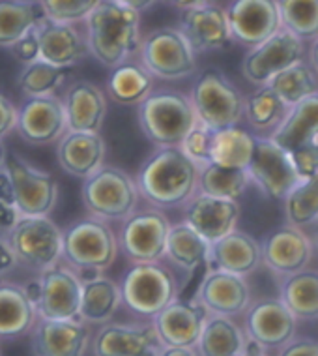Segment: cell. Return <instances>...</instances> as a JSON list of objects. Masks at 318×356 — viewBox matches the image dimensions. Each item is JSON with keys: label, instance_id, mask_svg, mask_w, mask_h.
<instances>
[{"label": "cell", "instance_id": "6da1fadb", "mask_svg": "<svg viewBox=\"0 0 318 356\" xmlns=\"http://www.w3.org/2000/svg\"><path fill=\"white\" fill-rule=\"evenodd\" d=\"M201 167L180 147L156 148L137 172L141 197L159 210L184 209L199 193Z\"/></svg>", "mask_w": 318, "mask_h": 356}, {"label": "cell", "instance_id": "7a4b0ae2", "mask_svg": "<svg viewBox=\"0 0 318 356\" xmlns=\"http://www.w3.org/2000/svg\"><path fill=\"white\" fill-rule=\"evenodd\" d=\"M85 32L90 56L112 70L139 55L141 13L115 0H103L85 21Z\"/></svg>", "mask_w": 318, "mask_h": 356}, {"label": "cell", "instance_id": "3957f363", "mask_svg": "<svg viewBox=\"0 0 318 356\" xmlns=\"http://www.w3.org/2000/svg\"><path fill=\"white\" fill-rule=\"evenodd\" d=\"M118 253V233H115L109 221L86 216L72 221L64 229L62 263L72 266L83 277L109 270L117 261Z\"/></svg>", "mask_w": 318, "mask_h": 356}, {"label": "cell", "instance_id": "277c9868", "mask_svg": "<svg viewBox=\"0 0 318 356\" xmlns=\"http://www.w3.org/2000/svg\"><path fill=\"white\" fill-rule=\"evenodd\" d=\"M139 126L156 148L180 147L199 124L195 107L187 94L178 90H153L137 111Z\"/></svg>", "mask_w": 318, "mask_h": 356}, {"label": "cell", "instance_id": "5b68a950", "mask_svg": "<svg viewBox=\"0 0 318 356\" xmlns=\"http://www.w3.org/2000/svg\"><path fill=\"white\" fill-rule=\"evenodd\" d=\"M81 199L88 216L122 223L137 210L142 197L137 178L117 165H103L83 180Z\"/></svg>", "mask_w": 318, "mask_h": 356}, {"label": "cell", "instance_id": "8992f818", "mask_svg": "<svg viewBox=\"0 0 318 356\" xmlns=\"http://www.w3.org/2000/svg\"><path fill=\"white\" fill-rule=\"evenodd\" d=\"M122 300L129 312L139 317L153 319L167 306L178 300L180 282L169 264H131L122 277Z\"/></svg>", "mask_w": 318, "mask_h": 356}, {"label": "cell", "instance_id": "52a82bcc", "mask_svg": "<svg viewBox=\"0 0 318 356\" xmlns=\"http://www.w3.org/2000/svg\"><path fill=\"white\" fill-rule=\"evenodd\" d=\"M199 122L210 129L238 126L245 118V96L221 70H204L190 94Z\"/></svg>", "mask_w": 318, "mask_h": 356}, {"label": "cell", "instance_id": "ba28073f", "mask_svg": "<svg viewBox=\"0 0 318 356\" xmlns=\"http://www.w3.org/2000/svg\"><path fill=\"white\" fill-rule=\"evenodd\" d=\"M21 268L42 274L62 263L64 231L49 216H23L8 234Z\"/></svg>", "mask_w": 318, "mask_h": 356}, {"label": "cell", "instance_id": "9c48e42d", "mask_svg": "<svg viewBox=\"0 0 318 356\" xmlns=\"http://www.w3.org/2000/svg\"><path fill=\"white\" fill-rule=\"evenodd\" d=\"M137 56L158 79H187L196 72V51L178 26H163L147 34Z\"/></svg>", "mask_w": 318, "mask_h": 356}, {"label": "cell", "instance_id": "30bf717a", "mask_svg": "<svg viewBox=\"0 0 318 356\" xmlns=\"http://www.w3.org/2000/svg\"><path fill=\"white\" fill-rule=\"evenodd\" d=\"M172 223L163 210L156 207L137 209L118 229L120 252L131 264L158 263L165 259L167 238Z\"/></svg>", "mask_w": 318, "mask_h": 356}, {"label": "cell", "instance_id": "8fae6325", "mask_svg": "<svg viewBox=\"0 0 318 356\" xmlns=\"http://www.w3.org/2000/svg\"><path fill=\"white\" fill-rule=\"evenodd\" d=\"M306 42L283 26L266 42L249 49L242 60V74L251 85L266 86L277 74L306 60Z\"/></svg>", "mask_w": 318, "mask_h": 356}, {"label": "cell", "instance_id": "7c38bea8", "mask_svg": "<svg viewBox=\"0 0 318 356\" xmlns=\"http://www.w3.org/2000/svg\"><path fill=\"white\" fill-rule=\"evenodd\" d=\"M251 184L268 199H283L300 184L290 154L271 137H257L253 160L247 167Z\"/></svg>", "mask_w": 318, "mask_h": 356}, {"label": "cell", "instance_id": "4fadbf2b", "mask_svg": "<svg viewBox=\"0 0 318 356\" xmlns=\"http://www.w3.org/2000/svg\"><path fill=\"white\" fill-rule=\"evenodd\" d=\"M6 165L12 175L15 207L21 214L49 216L58 203V184L53 175L32 165L17 152H10Z\"/></svg>", "mask_w": 318, "mask_h": 356}, {"label": "cell", "instance_id": "5bb4252c", "mask_svg": "<svg viewBox=\"0 0 318 356\" xmlns=\"http://www.w3.org/2000/svg\"><path fill=\"white\" fill-rule=\"evenodd\" d=\"M300 321L285 306L281 298H258L251 302L244 314V328L247 338L264 349H283L296 338Z\"/></svg>", "mask_w": 318, "mask_h": 356}, {"label": "cell", "instance_id": "9a60e30c", "mask_svg": "<svg viewBox=\"0 0 318 356\" xmlns=\"http://www.w3.org/2000/svg\"><path fill=\"white\" fill-rule=\"evenodd\" d=\"M260 246L262 264L277 280L306 270L317 250L315 240L303 229L290 223L266 234Z\"/></svg>", "mask_w": 318, "mask_h": 356}, {"label": "cell", "instance_id": "2e32d148", "mask_svg": "<svg viewBox=\"0 0 318 356\" xmlns=\"http://www.w3.org/2000/svg\"><path fill=\"white\" fill-rule=\"evenodd\" d=\"M42 296L37 300L40 319L69 321L79 319L81 298H83V276L66 263L40 274Z\"/></svg>", "mask_w": 318, "mask_h": 356}, {"label": "cell", "instance_id": "e0dca14e", "mask_svg": "<svg viewBox=\"0 0 318 356\" xmlns=\"http://www.w3.org/2000/svg\"><path fill=\"white\" fill-rule=\"evenodd\" d=\"M163 349L153 321L107 323L92 338L94 356H158Z\"/></svg>", "mask_w": 318, "mask_h": 356}, {"label": "cell", "instance_id": "ac0fdd59", "mask_svg": "<svg viewBox=\"0 0 318 356\" xmlns=\"http://www.w3.org/2000/svg\"><path fill=\"white\" fill-rule=\"evenodd\" d=\"M67 115L60 96L26 98L19 105V137L28 145L45 147L58 143L67 131Z\"/></svg>", "mask_w": 318, "mask_h": 356}, {"label": "cell", "instance_id": "d6986e66", "mask_svg": "<svg viewBox=\"0 0 318 356\" xmlns=\"http://www.w3.org/2000/svg\"><path fill=\"white\" fill-rule=\"evenodd\" d=\"M226 17L233 32V42L255 47L283 29L277 0H231Z\"/></svg>", "mask_w": 318, "mask_h": 356}, {"label": "cell", "instance_id": "ffe728a7", "mask_svg": "<svg viewBox=\"0 0 318 356\" xmlns=\"http://www.w3.org/2000/svg\"><path fill=\"white\" fill-rule=\"evenodd\" d=\"M195 300L210 315L236 317L247 312L253 296L247 277L231 272L208 270L196 289Z\"/></svg>", "mask_w": 318, "mask_h": 356}, {"label": "cell", "instance_id": "44dd1931", "mask_svg": "<svg viewBox=\"0 0 318 356\" xmlns=\"http://www.w3.org/2000/svg\"><path fill=\"white\" fill-rule=\"evenodd\" d=\"M92 345V334L81 319H37L31 332L34 356H85Z\"/></svg>", "mask_w": 318, "mask_h": 356}, {"label": "cell", "instance_id": "7402d4cb", "mask_svg": "<svg viewBox=\"0 0 318 356\" xmlns=\"http://www.w3.org/2000/svg\"><path fill=\"white\" fill-rule=\"evenodd\" d=\"M36 36L40 42V60L58 68H74L90 55L86 32L81 31L79 25L43 17L36 26Z\"/></svg>", "mask_w": 318, "mask_h": 356}, {"label": "cell", "instance_id": "603a6c76", "mask_svg": "<svg viewBox=\"0 0 318 356\" xmlns=\"http://www.w3.org/2000/svg\"><path fill=\"white\" fill-rule=\"evenodd\" d=\"M178 29L193 45L196 55L225 49L226 43L233 42L226 8L219 6L215 2L185 10L178 23Z\"/></svg>", "mask_w": 318, "mask_h": 356}, {"label": "cell", "instance_id": "cb8c5ba5", "mask_svg": "<svg viewBox=\"0 0 318 356\" xmlns=\"http://www.w3.org/2000/svg\"><path fill=\"white\" fill-rule=\"evenodd\" d=\"M182 216L187 225L212 244L238 229L240 204L233 199H221L199 191L182 209Z\"/></svg>", "mask_w": 318, "mask_h": 356}, {"label": "cell", "instance_id": "d4e9b609", "mask_svg": "<svg viewBox=\"0 0 318 356\" xmlns=\"http://www.w3.org/2000/svg\"><path fill=\"white\" fill-rule=\"evenodd\" d=\"M107 145L99 131H72L56 143V160L62 171L86 180L105 165Z\"/></svg>", "mask_w": 318, "mask_h": 356}, {"label": "cell", "instance_id": "484cf974", "mask_svg": "<svg viewBox=\"0 0 318 356\" xmlns=\"http://www.w3.org/2000/svg\"><path fill=\"white\" fill-rule=\"evenodd\" d=\"M260 264H262L260 242L240 229L212 242L206 257L208 270L231 272L244 277L251 276Z\"/></svg>", "mask_w": 318, "mask_h": 356}, {"label": "cell", "instance_id": "4316f807", "mask_svg": "<svg viewBox=\"0 0 318 356\" xmlns=\"http://www.w3.org/2000/svg\"><path fill=\"white\" fill-rule=\"evenodd\" d=\"M67 128L72 131H101L107 117L105 90L92 81L77 79L64 88Z\"/></svg>", "mask_w": 318, "mask_h": 356}, {"label": "cell", "instance_id": "83f0119b", "mask_svg": "<svg viewBox=\"0 0 318 356\" xmlns=\"http://www.w3.org/2000/svg\"><path fill=\"white\" fill-rule=\"evenodd\" d=\"M208 315V312L196 300H174L152 321L163 345L196 347Z\"/></svg>", "mask_w": 318, "mask_h": 356}, {"label": "cell", "instance_id": "f1b7e54d", "mask_svg": "<svg viewBox=\"0 0 318 356\" xmlns=\"http://www.w3.org/2000/svg\"><path fill=\"white\" fill-rule=\"evenodd\" d=\"M40 319L36 304L26 295L25 287L6 277L0 280V339L31 336Z\"/></svg>", "mask_w": 318, "mask_h": 356}, {"label": "cell", "instance_id": "f546056e", "mask_svg": "<svg viewBox=\"0 0 318 356\" xmlns=\"http://www.w3.org/2000/svg\"><path fill=\"white\" fill-rule=\"evenodd\" d=\"M124 306L122 287L103 274L83 277V298H81L79 319L86 325H107Z\"/></svg>", "mask_w": 318, "mask_h": 356}, {"label": "cell", "instance_id": "4dcf8cb0", "mask_svg": "<svg viewBox=\"0 0 318 356\" xmlns=\"http://www.w3.org/2000/svg\"><path fill=\"white\" fill-rule=\"evenodd\" d=\"M153 77L141 60L124 62L117 68H112L105 90L115 104L118 105H139L153 92Z\"/></svg>", "mask_w": 318, "mask_h": 356}, {"label": "cell", "instance_id": "1f68e13d", "mask_svg": "<svg viewBox=\"0 0 318 356\" xmlns=\"http://www.w3.org/2000/svg\"><path fill=\"white\" fill-rule=\"evenodd\" d=\"M249 345L245 328L226 315H208L196 350L201 356H238Z\"/></svg>", "mask_w": 318, "mask_h": 356}, {"label": "cell", "instance_id": "d6a6232c", "mask_svg": "<svg viewBox=\"0 0 318 356\" xmlns=\"http://www.w3.org/2000/svg\"><path fill=\"white\" fill-rule=\"evenodd\" d=\"M210 252V242L184 220L174 223L167 238L165 259L176 270L191 274L201 264H206Z\"/></svg>", "mask_w": 318, "mask_h": 356}, {"label": "cell", "instance_id": "836d02e7", "mask_svg": "<svg viewBox=\"0 0 318 356\" xmlns=\"http://www.w3.org/2000/svg\"><path fill=\"white\" fill-rule=\"evenodd\" d=\"M279 282V298L298 321L318 319V270L296 272Z\"/></svg>", "mask_w": 318, "mask_h": 356}, {"label": "cell", "instance_id": "e575fe53", "mask_svg": "<svg viewBox=\"0 0 318 356\" xmlns=\"http://www.w3.org/2000/svg\"><path fill=\"white\" fill-rule=\"evenodd\" d=\"M47 17L40 0H0V47L10 49Z\"/></svg>", "mask_w": 318, "mask_h": 356}, {"label": "cell", "instance_id": "d590c367", "mask_svg": "<svg viewBox=\"0 0 318 356\" xmlns=\"http://www.w3.org/2000/svg\"><path fill=\"white\" fill-rule=\"evenodd\" d=\"M271 139L283 148L292 150L303 143L318 139V92L294 105L287 120L271 134Z\"/></svg>", "mask_w": 318, "mask_h": 356}, {"label": "cell", "instance_id": "8d00e7d4", "mask_svg": "<svg viewBox=\"0 0 318 356\" xmlns=\"http://www.w3.org/2000/svg\"><path fill=\"white\" fill-rule=\"evenodd\" d=\"M257 147V136L249 134L240 126H231L214 131L212 145V163L231 167V169H247L253 160Z\"/></svg>", "mask_w": 318, "mask_h": 356}, {"label": "cell", "instance_id": "74e56055", "mask_svg": "<svg viewBox=\"0 0 318 356\" xmlns=\"http://www.w3.org/2000/svg\"><path fill=\"white\" fill-rule=\"evenodd\" d=\"M288 113L290 107L268 85L258 86V90L245 98V120L253 129L266 134V137L287 120Z\"/></svg>", "mask_w": 318, "mask_h": 356}, {"label": "cell", "instance_id": "f35d334b", "mask_svg": "<svg viewBox=\"0 0 318 356\" xmlns=\"http://www.w3.org/2000/svg\"><path fill=\"white\" fill-rule=\"evenodd\" d=\"M249 184H251V177L247 169H231V167L217 165V163L201 167L199 191L206 195L238 201L249 188Z\"/></svg>", "mask_w": 318, "mask_h": 356}, {"label": "cell", "instance_id": "ab89813d", "mask_svg": "<svg viewBox=\"0 0 318 356\" xmlns=\"http://www.w3.org/2000/svg\"><path fill=\"white\" fill-rule=\"evenodd\" d=\"M268 86L276 90L285 104L292 109L306 98L318 92V74L306 60L294 64L269 81Z\"/></svg>", "mask_w": 318, "mask_h": 356}, {"label": "cell", "instance_id": "60d3db41", "mask_svg": "<svg viewBox=\"0 0 318 356\" xmlns=\"http://www.w3.org/2000/svg\"><path fill=\"white\" fill-rule=\"evenodd\" d=\"M67 70L69 68H58L45 60L26 64L17 75V88L25 98L56 96V90L66 85Z\"/></svg>", "mask_w": 318, "mask_h": 356}, {"label": "cell", "instance_id": "b9f144b4", "mask_svg": "<svg viewBox=\"0 0 318 356\" xmlns=\"http://www.w3.org/2000/svg\"><path fill=\"white\" fill-rule=\"evenodd\" d=\"M283 26L301 38L312 42L318 38V0H277Z\"/></svg>", "mask_w": 318, "mask_h": 356}, {"label": "cell", "instance_id": "7bdbcfd3", "mask_svg": "<svg viewBox=\"0 0 318 356\" xmlns=\"http://www.w3.org/2000/svg\"><path fill=\"white\" fill-rule=\"evenodd\" d=\"M287 223L296 227L318 225V182H300L285 197Z\"/></svg>", "mask_w": 318, "mask_h": 356}, {"label": "cell", "instance_id": "ee69618b", "mask_svg": "<svg viewBox=\"0 0 318 356\" xmlns=\"http://www.w3.org/2000/svg\"><path fill=\"white\" fill-rule=\"evenodd\" d=\"M45 15L58 23L81 25L103 0H40Z\"/></svg>", "mask_w": 318, "mask_h": 356}, {"label": "cell", "instance_id": "f6af8a7d", "mask_svg": "<svg viewBox=\"0 0 318 356\" xmlns=\"http://www.w3.org/2000/svg\"><path fill=\"white\" fill-rule=\"evenodd\" d=\"M212 145H214V129L199 122L185 136L180 148L195 165L204 167L212 163Z\"/></svg>", "mask_w": 318, "mask_h": 356}, {"label": "cell", "instance_id": "bcb514c9", "mask_svg": "<svg viewBox=\"0 0 318 356\" xmlns=\"http://www.w3.org/2000/svg\"><path fill=\"white\" fill-rule=\"evenodd\" d=\"M301 182H318V139L288 150Z\"/></svg>", "mask_w": 318, "mask_h": 356}, {"label": "cell", "instance_id": "7dc6e473", "mask_svg": "<svg viewBox=\"0 0 318 356\" xmlns=\"http://www.w3.org/2000/svg\"><path fill=\"white\" fill-rule=\"evenodd\" d=\"M8 51H10V55H12L21 66H26V64H32V62L40 60V42H37L36 29L32 32H28L26 36L21 38L19 42L13 43Z\"/></svg>", "mask_w": 318, "mask_h": 356}, {"label": "cell", "instance_id": "c3c4849f", "mask_svg": "<svg viewBox=\"0 0 318 356\" xmlns=\"http://www.w3.org/2000/svg\"><path fill=\"white\" fill-rule=\"evenodd\" d=\"M19 107L8 98L6 94L0 92V139H6L17 128Z\"/></svg>", "mask_w": 318, "mask_h": 356}, {"label": "cell", "instance_id": "681fc988", "mask_svg": "<svg viewBox=\"0 0 318 356\" xmlns=\"http://www.w3.org/2000/svg\"><path fill=\"white\" fill-rule=\"evenodd\" d=\"M21 268L19 257L8 236H0V280Z\"/></svg>", "mask_w": 318, "mask_h": 356}, {"label": "cell", "instance_id": "f907efd6", "mask_svg": "<svg viewBox=\"0 0 318 356\" xmlns=\"http://www.w3.org/2000/svg\"><path fill=\"white\" fill-rule=\"evenodd\" d=\"M277 356H318V339L312 338H294Z\"/></svg>", "mask_w": 318, "mask_h": 356}, {"label": "cell", "instance_id": "816d5d0a", "mask_svg": "<svg viewBox=\"0 0 318 356\" xmlns=\"http://www.w3.org/2000/svg\"><path fill=\"white\" fill-rule=\"evenodd\" d=\"M21 218H23V214L15 204L0 203V236H8L12 233Z\"/></svg>", "mask_w": 318, "mask_h": 356}, {"label": "cell", "instance_id": "f5cc1de1", "mask_svg": "<svg viewBox=\"0 0 318 356\" xmlns=\"http://www.w3.org/2000/svg\"><path fill=\"white\" fill-rule=\"evenodd\" d=\"M0 203L15 204V193H13L12 175L6 167H0Z\"/></svg>", "mask_w": 318, "mask_h": 356}, {"label": "cell", "instance_id": "db71d44e", "mask_svg": "<svg viewBox=\"0 0 318 356\" xmlns=\"http://www.w3.org/2000/svg\"><path fill=\"white\" fill-rule=\"evenodd\" d=\"M158 356H201L196 347H172V345H163Z\"/></svg>", "mask_w": 318, "mask_h": 356}, {"label": "cell", "instance_id": "11a10c76", "mask_svg": "<svg viewBox=\"0 0 318 356\" xmlns=\"http://www.w3.org/2000/svg\"><path fill=\"white\" fill-rule=\"evenodd\" d=\"M115 2H118V4H122V6L126 8H131L135 12L142 13L147 12V10H150L158 0H115Z\"/></svg>", "mask_w": 318, "mask_h": 356}, {"label": "cell", "instance_id": "9f6ffc18", "mask_svg": "<svg viewBox=\"0 0 318 356\" xmlns=\"http://www.w3.org/2000/svg\"><path fill=\"white\" fill-rule=\"evenodd\" d=\"M169 4H172L174 8L178 10H191V8H196V6H202V4H208V2H214V0H167Z\"/></svg>", "mask_w": 318, "mask_h": 356}, {"label": "cell", "instance_id": "6f0895ef", "mask_svg": "<svg viewBox=\"0 0 318 356\" xmlns=\"http://www.w3.org/2000/svg\"><path fill=\"white\" fill-rule=\"evenodd\" d=\"M307 62L311 64L315 72L318 74V38L312 40L311 45H309V51H307Z\"/></svg>", "mask_w": 318, "mask_h": 356}, {"label": "cell", "instance_id": "680465c9", "mask_svg": "<svg viewBox=\"0 0 318 356\" xmlns=\"http://www.w3.org/2000/svg\"><path fill=\"white\" fill-rule=\"evenodd\" d=\"M238 356H269V355H268V349H264V347H260V345L249 341L247 349H245L244 353Z\"/></svg>", "mask_w": 318, "mask_h": 356}, {"label": "cell", "instance_id": "91938a15", "mask_svg": "<svg viewBox=\"0 0 318 356\" xmlns=\"http://www.w3.org/2000/svg\"><path fill=\"white\" fill-rule=\"evenodd\" d=\"M8 156H10V152H8L6 145H4V139H0V167H6Z\"/></svg>", "mask_w": 318, "mask_h": 356}, {"label": "cell", "instance_id": "94428289", "mask_svg": "<svg viewBox=\"0 0 318 356\" xmlns=\"http://www.w3.org/2000/svg\"><path fill=\"white\" fill-rule=\"evenodd\" d=\"M315 244H317V250H318V225H317V234H315Z\"/></svg>", "mask_w": 318, "mask_h": 356}, {"label": "cell", "instance_id": "6125c7cd", "mask_svg": "<svg viewBox=\"0 0 318 356\" xmlns=\"http://www.w3.org/2000/svg\"><path fill=\"white\" fill-rule=\"evenodd\" d=\"M0 356H2V353H0Z\"/></svg>", "mask_w": 318, "mask_h": 356}]
</instances>
